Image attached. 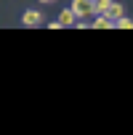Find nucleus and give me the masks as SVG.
<instances>
[{
  "label": "nucleus",
  "instance_id": "3",
  "mask_svg": "<svg viewBox=\"0 0 133 135\" xmlns=\"http://www.w3.org/2000/svg\"><path fill=\"white\" fill-rule=\"evenodd\" d=\"M122 11H125V8H122V6H120V3H114V0H112V6H109V8H107V13H104V16H107V19H109V21H112V24H114V21H117V19H120V16H122Z\"/></svg>",
  "mask_w": 133,
  "mask_h": 135
},
{
  "label": "nucleus",
  "instance_id": "1",
  "mask_svg": "<svg viewBox=\"0 0 133 135\" xmlns=\"http://www.w3.org/2000/svg\"><path fill=\"white\" fill-rule=\"evenodd\" d=\"M72 13L75 19H85L93 13V0H72Z\"/></svg>",
  "mask_w": 133,
  "mask_h": 135
},
{
  "label": "nucleus",
  "instance_id": "7",
  "mask_svg": "<svg viewBox=\"0 0 133 135\" xmlns=\"http://www.w3.org/2000/svg\"><path fill=\"white\" fill-rule=\"evenodd\" d=\"M114 27H120V29H133V19H128V16H120V19L114 21Z\"/></svg>",
  "mask_w": 133,
  "mask_h": 135
},
{
  "label": "nucleus",
  "instance_id": "8",
  "mask_svg": "<svg viewBox=\"0 0 133 135\" xmlns=\"http://www.w3.org/2000/svg\"><path fill=\"white\" fill-rule=\"evenodd\" d=\"M40 3H56V0H40Z\"/></svg>",
  "mask_w": 133,
  "mask_h": 135
},
{
  "label": "nucleus",
  "instance_id": "2",
  "mask_svg": "<svg viewBox=\"0 0 133 135\" xmlns=\"http://www.w3.org/2000/svg\"><path fill=\"white\" fill-rule=\"evenodd\" d=\"M21 21H24V27H37V24H43V16H40V11H24V16H21Z\"/></svg>",
  "mask_w": 133,
  "mask_h": 135
},
{
  "label": "nucleus",
  "instance_id": "5",
  "mask_svg": "<svg viewBox=\"0 0 133 135\" xmlns=\"http://www.w3.org/2000/svg\"><path fill=\"white\" fill-rule=\"evenodd\" d=\"M109 6H112V0H93V13L101 16V13H107Z\"/></svg>",
  "mask_w": 133,
  "mask_h": 135
},
{
  "label": "nucleus",
  "instance_id": "4",
  "mask_svg": "<svg viewBox=\"0 0 133 135\" xmlns=\"http://www.w3.org/2000/svg\"><path fill=\"white\" fill-rule=\"evenodd\" d=\"M59 24H61V27H72V24H75V13H72V8H64V11L59 13Z\"/></svg>",
  "mask_w": 133,
  "mask_h": 135
},
{
  "label": "nucleus",
  "instance_id": "6",
  "mask_svg": "<svg viewBox=\"0 0 133 135\" xmlns=\"http://www.w3.org/2000/svg\"><path fill=\"white\" fill-rule=\"evenodd\" d=\"M93 27H96V29H112L114 24H112V21H109V19H107V16L101 13V16H96V21H93Z\"/></svg>",
  "mask_w": 133,
  "mask_h": 135
}]
</instances>
